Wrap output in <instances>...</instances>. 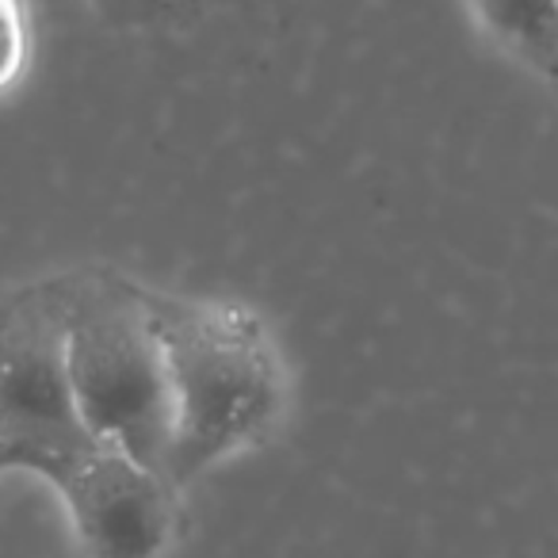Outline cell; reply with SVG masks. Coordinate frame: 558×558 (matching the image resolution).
Listing matches in <instances>:
<instances>
[{"mask_svg": "<svg viewBox=\"0 0 558 558\" xmlns=\"http://www.w3.org/2000/svg\"><path fill=\"white\" fill-rule=\"evenodd\" d=\"M88 9L111 27L123 32H157V27L184 24L207 12L218 0H85Z\"/></svg>", "mask_w": 558, "mask_h": 558, "instance_id": "8992f818", "label": "cell"}, {"mask_svg": "<svg viewBox=\"0 0 558 558\" xmlns=\"http://www.w3.org/2000/svg\"><path fill=\"white\" fill-rule=\"evenodd\" d=\"M93 448L62 367V299L0 322V459L43 482Z\"/></svg>", "mask_w": 558, "mask_h": 558, "instance_id": "3957f363", "label": "cell"}, {"mask_svg": "<svg viewBox=\"0 0 558 558\" xmlns=\"http://www.w3.org/2000/svg\"><path fill=\"white\" fill-rule=\"evenodd\" d=\"M478 35L520 73L550 85L558 58V0H463Z\"/></svg>", "mask_w": 558, "mask_h": 558, "instance_id": "5b68a950", "label": "cell"}, {"mask_svg": "<svg viewBox=\"0 0 558 558\" xmlns=\"http://www.w3.org/2000/svg\"><path fill=\"white\" fill-rule=\"evenodd\" d=\"M62 367L88 444L126 451L161 471L169 398L142 288L62 295Z\"/></svg>", "mask_w": 558, "mask_h": 558, "instance_id": "7a4b0ae2", "label": "cell"}, {"mask_svg": "<svg viewBox=\"0 0 558 558\" xmlns=\"http://www.w3.org/2000/svg\"><path fill=\"white\" fill-rule=\"evenodd\" d=\"M165 372V478L184 494L218 466L276 436L291 405V372L256 306L238 299L142 291Z\"/></svg>", "mask_w": 558, "mask_h": 558, "instance_id": "6da1fadb", "label": "cell"}, {"mask_svg": "<svg viewBox=\"0 0 558 558\" xmlns=\"http://www.w3.org/2000/svg\"><path fill=\"white\" fill-rule=\"evenodd\" d=\"M77 558H169L180 539V489L116 448H85L47 482Z\"/></svg>", "mask_w": 558, "mask_h": 558, "instance_id": "277c9868", "label": "cell"}, {"mask_svg": "<svg viewBox=\"0 0 558 558\" xmlns=\"http://www.w3.org/2000/svg\"><path fill=\"white\" fill-rule=\"evenodd\" d=\"M0 474H9V463H4V459H0Z\"/></svg>", "mask_w": 558, "mask_h": 558, "instance_id": "ba28073f", "label": "cell"}, {"mask_svg": "<svg viewBox=\"0 0 558 558\" xmlns=\"http://www.w3.org/2000/svg\"><path fill=\"white\" fill-rule=\"evenodd\" d=\"M35 24L27 0H0V96H9L32 70Z\"/></svg>", "mask_w": 558, "mask_h": 558, "instance_id": "52a82bcc", "label": "cell"}]
</instances>
